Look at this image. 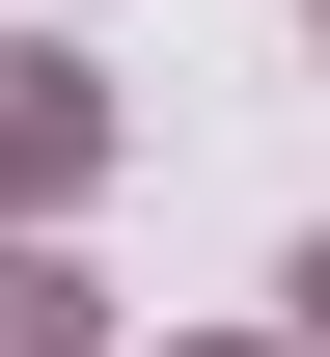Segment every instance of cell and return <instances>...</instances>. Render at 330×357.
I'll list each match as a JSON object with an SVG mask.
<instances>
[{
  "instance_id": "6da1fadb",
  "label": "cell",
  "mask_w": 330,
  "mask_h": 357,
  "mask_svg": "<svg viewBox=\"0 0 330 357\" xmlns=\"http://www.w3.org/2000/svg\"><path fill=\"white\" fill-rule=\"evenodd\" d=\"M83 165H110V83H83V55H0V220L83 192Z\"/></svg>"
},
{
  "instance_id": "7a4b0ae2",
  "label": "cell",
  "mask_w": 330,
  "mask_h": 357,
  "mask_svg": "<svg viewBox=\"0 0 330 357\" xmlns=\"http://www.w3.org/2000/svg\"><path fill=\"white\" fill-rule=\"evenodd\" d=\"M0 357H83V275L55 248H0Z\"/></svg>"
},
{
  "instance_id": "3957f363",
  "label": "cell",
  "mask_w": 330,
  "mask_h": 357,
  "mask_svg": "<svg viewBox=\"0 0 330 357\" xmlns=\"http://www.w3.org/2000/svg\"><path fill=\"white\" fill-rule=\"evenodd\" d=\"M303 330H330V248H303Z\"/></svg>"
}]
</instances>
